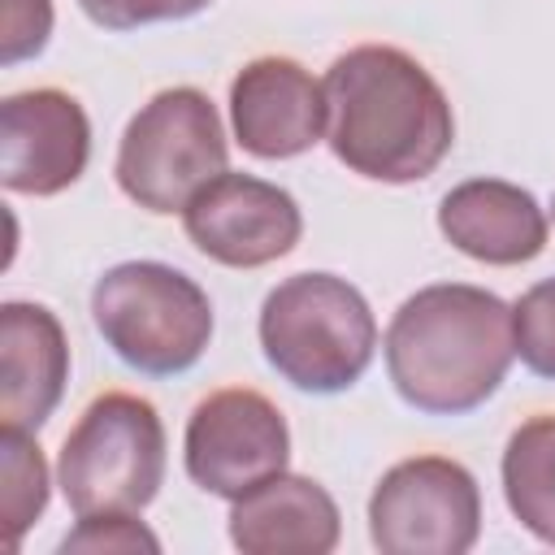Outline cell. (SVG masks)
Listing matches in <instances>:
<instances>
[{
    "label": "cell",
    "mask_w": 555,
    "mask_h": 555,
    "mask_svg": "<svg viewBox=\"0 0 555 555\" xmlns=\"http://www.w3.org/2000/svg\"><path fill=\"white\" fill-rule=\"evenodd\" d=\"M56 486L74 516H139L165 486V421L130 390L95 395L56 455Z\"/></svg>",
    "instance_id": "cell-5"
},
{
    "label": "cell",
    "mask_w": 555,
    "mask_h": 555,
    "mask_svg": "<svg viewBox=\"0 0 555 555\" xmlns=\"http://www.w3.org/2000/svg\"><path fill=\"white\" fill-rule=\"evenodd\" d=\"M325 143L360 178L408 186L429 178L451 143L455 113L438 78L395 43L343 52L325 78Z\"/></svg>",
    "instance_id": "cell-1"
},
{
    "label": "cell",
    "mask_w": 555,
    "mask_h": 555,
    "mask_svg": "<svg viewBox=\"0 0 555 555\" xmlns=\"http://www.w3.org/2000/svg\"><path fill=\"white\" fill-rule=\"evenodd\" d=\"M0 468H4V494H0L4 538H9V551H17L22 533L43 516L52 481H48V464H43L39 442L26 429H9V425L0 434Z\"/></svg>",
    "instance_id": "cell-16"
},
{
    "label": "cell",
    "mask_w": 555,
    "mask_h": 555,
    "mask_svg": "<svg viewBox=\"0 0 555 555\" xmlns=\"http://www.w3.org/2000/svg\"><path fill=\"white\" fill-rule=\"evenodd\" d=\"M512 343L529 373L555 382V278L533 282L512 304Z\"/></svg>",
    "instance_id": "cell-17"
},
{
    "label": "cell",
    "mask_w": 555,
    "mask_h": 555,
    "mask_svg": "<svg viewBox=\"0 0 555 555\" xmlns=\"http://www.w3.org/2000/svg\"><path fill=\"white\" fill-rule=\"evenodd\" d=\"M61 551H160V538L126 512H104L78 516V525L61 538Z\"/></svg>",
    "instance_id": "cell-18"
},
{
    "label": "cell",
    "mask_w": 555,
    "mask_h": 555,
    "mask_svg": "<svg viewBox=\"0 0 555 555\" xmlns=\"http://www.w3.org/2000/svg\"><path fill=\"white\" fill-rule=\"evenodd\" d=\"M91 321L104 347L143 377H178L212 343V299L160 260H121L91 286Z\"/></svg>",
    "instance_id": "cell-4"
},
{
    "label": "cell",
    "mask_w": 555,
    "mask_h": 555,
    "mask_svg": "<svg viewBox=\"0 0 555 555\" xmlns=\"http://www.w3.org/2000/svg\"><path fill=\"white\" fill-rule=\"evenodd\" d=\"M212 0H78V9L104 30H139L156 22H186Z\"/></svg>",
    "instance_id": "cell-19"
},
{
    "label": "cell",
    "mask_w": 555,
    "mask_h": 555,
    "mask_svg": "<svg viewBox=\"0 0 555 555\" xmlns=\"http://www.w3.org/2000/svg\"><path fill=\"white\" fill-rule=\"evenodd\" d=\"M91 121L61 87L4 95L0 104V182L13 195H61L87 173Z\"/></svg>",
    "instance_id": "cell-10"
},
{
    "label": "cell",
    "mask_w": 555,
    "mask_h": 555,
    "mask_svg": "<svg viewBox=\"0 0 555 555\" xmlns=\"http://www.w3.org/2000/svg\"><path fill=\"white\" fill-rule=\"evenodd\" d=\"M442 238L481 264H529L546 247L542 204L507 178H468L451 186L438 204Z\"/></svg>",
    "instance_id": "cell-13"
},
{
    "label": "cell",
    "mask_w": 555,
    "mask_h": 555,
    "mask_svg": "<svg viewBox=\"0 0 555 555\" xmlns=\"http://www.w3.org/2000/svg\"><path fill=\"white\" fill-rule=\"evenodd\" d=\"M69 382V343L52 308L30 299L0 304V421L35 434Z\"/></svg>",
    "instance_id": "cell-12"
},
{
    "label": "cell",
    "mask_w": 555,
    "mask_h": 555,
    "mask_svg": "<svg viewBox=\"0 0 555 555\" xmlns=\"http://www.w3.org/2000/svg\"><path fill=\"white\" fill-rule=\"evenodd\" d=\"M325 87L291 56H256L230 82V130L247 156H304L325 139Z\"/></svg>",
    "instance_id": "cell-11"
},
{
    "label": "cell",
    "mask_w": 555,
    "mask_h": 555,
    "mask_svg": "<svg viewBox=\"0 0 555 555\" xmlns=\"http://www.w3.org/2000/svg\"><path fill=\"white\" fill-rule=\"evenodd\" d=\"M182 230L199 256L225 269H260L299 247L304 212L286 186L225 169L191 195Z\"/></svg>",
    "instance_id": "cell-9"
},
{
    "label": "cell",
    "mask_w": 555,
    "mask_h": 555,
    "mask_svg": "<svg viewBox=\"0 0 555 555\" xmlns=\"http://www.w3.org/2000/svg\"><path fill=\"white\" fill-rule=\"evenodd\" d=\"M386 373L399 399L425 416L477 412L516 360L512 308L468 282H434L408 295L386 325Z\"/></svg>",
    "instance_id": "cell-2"
},
{
    "label": "cell",
    "mask_w": 555,
    "mask_h": 555,
    "mask_svg": "<svg viewBox=\"0 0 555 555\" xmlns=\"http://www.w3.org/2000/svg\"><path fill=\"white\" fill-rule=\"evenodd\" d=\"M338 538V503L312 477L273 473L230 499V542L243 555H330Z\"/></svg>",
    "instance_id": "cell-14"
},
{
    "label": "cell",
    "mask_w": 555,
    "mask_h": 555,
    "mask_svg": "<svg viewBox=\"0 0 555 555\" xmlns=\"http://www.w3.org/2000/svg\"><path fill=\"white\" fill-rule=\"evenodd\" d=\"M186 477L217 499H238L291 464V429L278 403L251 386H225L195 403L182 438Z\"/></svg>",
    "instance_id": "cell-8"
},
{
    "label": "cell",
    "mask_w": 555,
    "mask_h": 555,
    "mask_svg": "<svg viewBox=\"0 0 555 555\" xmlns=\"http://www.w3.org/2000/svg\"><path fill=\"white\" fill-rule=\"evenodd\" d=\"M256 334L269 369L304 395L351 390L377 351L369 299L325 269L282 278L260 304Z\"/></svg>",
    "instance_id": "cell-3"
},
{
    "label": "cell",
    "mask_w": 555,
    "mask_h": 555,
    "mask_svg": "<svg viewBox=\"0 0 555 555\" xmlns=\"http://www.w3.org/2000/svg\"><path fill=\"white\" fill-rule=\"evenodd\" d=\"M551 217H555V199H551Z\"/></svg>",
    "instance_id": "cell-21"
},
{
    "label": "cell",
    "mask_w": 555,
    "mask_h": 555,
    "mask_svg": "<svg viewBox=\"0 0 555 555\" xmlns=\"http://www.w3.org/2000/svg\"><path fill=\"white\" fill-rule=\"evenodd\" d=\"M507 512L546 546H555V412L529 416L503 447Z\"/></svg>",
    "instance_id": "cell-15"
},
{
    "label": "cell",
    "mask_w": 555,
    "mask_h": 555,
    "mask_svg": "<svg viewBox=\"0 0 555 555\" xmlns=\"http://www.w3.org/2000/svg\"><path fill=\"white\" fill-rule=\"evenodd\" d=\"M225 160L230 143L217 104L199 87H165L126 121L113 173L130 204L169 217L225 173Z\"/></svg>",
    "instance_id": "cell-6"
},
{
    "label": "cell",
    "mask_w": 555,
    "mask_h": 555,
    "mask_svg": "<svg viewBox=\"0 0 555 555\" xmlns=\"http://www.w3.org/2000/svg\"><path fill=\"white\" fill-rule=\"evenodd\" d=\"M369 538L386 555H464L481 538L477 477L451 455H412L369 494Z\"/></svg>",
    "instance_id": "cell-7"
},
{
    "label": "cell",
    "mask_w": 555,
    "mask_h": 555,
    "mask_svg": "<svg viewBox=\"0 0 555 555\" xmlns=\"http://www.w3.org/2000/svg\"><path fill=\"white\" fill-rule=\"evenodd\" d=\"M52 35V0H4V39L0 61L17 65L48 48Z\"/></svg>",
    "instance_id": "cell-20"
}]
</instances>
